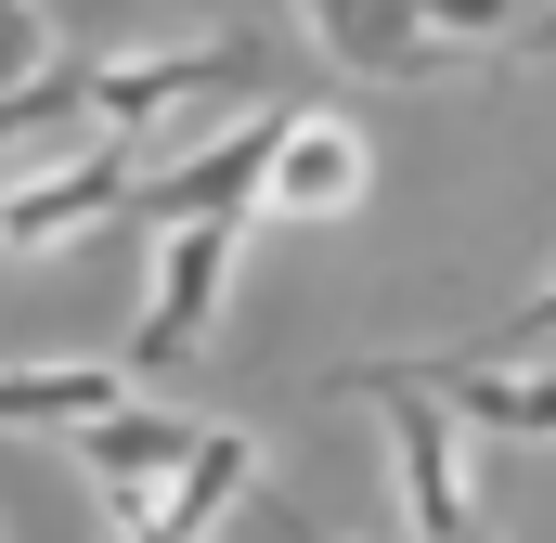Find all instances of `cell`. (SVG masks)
Masks as SVG:
<instances>
[{
	"instance_id": "cell-1",
	"label": "cell",
	"mask_w": 556,
	"mask_h": 543,
	"mask_svg": "<svg viewBox=\"0 0 556 543\" xmlns=\"http://www.w3.org/2000/svg\"><path fill=\"white\" fill-rule=\"evenodd\" d=\"M337 389H350V402H376V427H389V479H402V518H415V543L479 531V505H466V427L440 414V389H427L415 363H350Z\"/></svg>"
},
{
	"instance_id": "cell-2",
	"label": "cell",
	"mask_w": 556,
	"mask_h": 543,
	"mask_svg": "<svg viewBox=\"0 0 556 543\" xmlns=\"http://www.w3.org/2000/svg\"><path fill=\"white\" fill-rule=\"evenodd\" d=\"M273 78V39H168V52H130V65H78V117H104V142H142L181 104H220V91H260Z\"/></svg>"
},
{
	"instance_id": "cell-5",
	"label": "cell",
	"mask_w": 556,
	"mask_h": 543,
	"mask_svg": "<svg viewBox=\"0 0 556 543\" xmlns=\"http://www.w3.org/2000/svg\"><path fill=\"white\" fill-rule=\"evenodd\" d=\"M363 181H376V142L350 130L337 104L285 91V142H273V168H260V207H273V220H350Z\"/></svg>"
},
{
	"instance_id": "cell-6",
	"label": "cell",
	"mask_w": 556,
	"mask_h": 543,
	"mask_svg": "<svg viewBox=\"0 0 556 543\" xmlns=\"http://www.w3.org/2000/svg\"><path fill=\"white\" fill-rule=\"evenodd\" d=\"M247 479H260V440H247V427H194V453H181L142 505H117V543H207L247 505Z\"/></svg>"
},
{
	"instance_id": "cell-7",
	"label": "cell",
	"mask_w": 556,
	"mask_h": 543,
	"mask_svg": "<svg viewBox=\"0 0 556 543\" xmlns=\"http://www.w3.org/2000/svg\"><path fill=\"white\" fill-rule=\"evenodd\" d=\"M273 142H285V91L260 104V117H233V130L207 142V155L155 168L130 207H155V220H260V168H273Z\"/></svg>"
},
{
	"instance_id": "cell-15",
	"label": "cell",
	"mask_w": 556,
	"mask_h": 543,
	"mask_svg": "<svg viewBox=\"0 0 556 543\" xmlns=\"http://www.w3.org/2000/svg\"><path fill=\"white\" fill-rule=\"evenodd\" d=\"M415 26L440 39V52H479V39H505V26H518V0H415Z\"/></svg>"
},
{
	"instance_id": "cell-14",
	"label": "cell",
	"mask_w": 556,
	"mask_h": 543,
	"mask_svg": "<svg viewBox=\"0 0 556 543\" xmlns=\"http://www.w3.org/2000/svg\"><path fill=\"white\" fill-rule=\"evenodd\" d=\"M39 65H65V52H52V13H39V0H0V91H26Z\"/></svg>"
},
{
	"instance_id": "cell-10",
	"label": "cell",
	"mask_w": 556,
	"mask_h": 543,
	"mask_svg": "<svg viewBox=\"0 0 556 543\" xmlns=\"http://www.w3.org/2000/svg\"><path fill=\"white\" fill-rule=\"evenodd\" d=\"M65 440H78V466H91V492H104V518H117V505H142V492L194 453V414L117 402V414H91V427H65Z\"/></svg>"
},
{
	"instance_id": "cell-12",
	"label": "cell",
	"mask_w": 556,
	"mask_h": 543,
	"mask_svg": "<svg viewBox=\"0 0 556 543\" xmlns=\"http://www.w3.org/2000/svg\"><path fill=\"white\" fill-rule=\"evenodd\" d=\"M52 130H78V65H39L26 91H0V155H26Z\"/></svg>"
},
{
	"instance_id": "cell-17",
	"label": "cell",
	"mask_w": 556,
	"mask_h": 543,
	"mask_svg": "<svg viewBox=\"0 0 556 543\" xmlns=\"http://www.w3.org/2000/svg\"><path fill=\"white\" fill-rule=\"evenodd\" d=\"M453 543H492V531H453Z\"/></svg>"
},
{
	"instance_id": "cell-11",
	"label": "cell",
	"mask_w": 556,
	"mask_h": 543,
	"mask_svg": "<svg viewBox=\"0 0 556 543\" xmlns=\"http://www.w3.org/2000/svg\"><path fill=\"white\" fill-rule=\"evenodd\" d=\"M130 402L117 363H13L0 376V427H91V414Z\"/></svg>"
},
{
	"instance_id": "cell-9",
	"label": "cell",
	"mask_w": 556,
	"mask_h": 543,
	"mask_svg": "<svg viewBox=\"0 0 556 543\" xmlns=\"http://www.w3.org/2000/svg\"><path fill=\"white\" fill-rule=\"evenodd\" d=\"M466 440H556V363H415Z\"/></svg>"
},
{
	"instance_id": "cell-16",
	"label": "cell",
	"mask_w": 556,
	"mask_h": 543,
	"mask_svg": "<svg viewBox=\"0 0 556 543\" xmlns=\"http://www.w3.org/2000/svg\"><path fill=\"white\" fill-rule=\"evenodd\" d=\"M518 39H531V52H556V13H531V26H518Z\"/></svg>"
},
{
	"instance_id": "cell-3",
	"label": "cell",
	"mask_w": 556,
	"mask_h": 543,
	"mask_svg": "<svg viewBox=\"0 0 556 543\" xmlns=\"http://www.w3.org/2000/svg\"><path fill=\"white\" fill-rule=\"evenodd\" d=\"M233 260H247V220H168L117 376H168V363H194V350H207V324H220V298H233Z\"/></svg>"
},
{
	"instance_id": "cell-8",
	"label": "cell",
	"mask_w": 556,
	"mask_h": 543,
	"mask_svg": "<svg viewBox=\"0 0 556 543\" xmlns=\"http://www.w3.org/2000/svg\"><path fill=\"white\" fill-rule=\"evenodd\" d=\"M311 13V52L324 65H350V78H389V91H415V78H453L466 52H440L415 26V0H298Z\"/></svg>"
},
{
	"instance_id": "cell-13",
	"label": "cell",
	"mask_w": 556,
	"mask_h": 543,
	"mask_svg": "<svg viewBox=\"0 0 556 543\" xmlns=\"http://www.w3.org/2000/svg\"><path fill=\"white\" fill-rule=\"evenodd\" d=\"M556 337V272L544 285H531V298H518V311H505V324H479V337H466V350H453V363H505V350H518V363H531V350H544Z\"/></svg>"
},
{
	"instance_id": "cell-4",
	"label": "cell",
	"mask_w": 556,
	"mask_h": 543,
	"mask_svg": "<svg viewBox=\"0 0 556 543\" xmlns=\"http://www.w3.org/2000/svg\"><path fill=\"white\" fill-rule=\"evenodd\" d=\"M130 194H142V142L52 155V168L0 181V260H39V247H65V233H104V220H130Z\"/></svg>"
}]
</instances>
